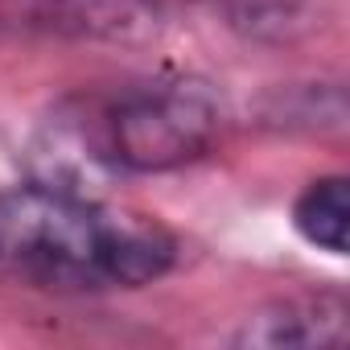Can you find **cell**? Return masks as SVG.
<instances>
[{
  "label": "cell",
  "mask_w": 350,
  "mask_h": 350,
  "mask_svg": "<svg viewBox=\"0 0 350 350\" xmlns=\"http://www.w3.org/2000/svg\"><path fill=\"white\" fill-rule=\"evenodd\" d=\"M346 297L342 293H301L280 297L231 334L235 346H342L346 342Z\"/></svg>",
  "instance_id": "3"
},
{
  "label": "cell",
  "mask_w": 350,
  "mask_h": 350,
  "mask_svg": "<svg viewBox=\"0 0 350 350\" xmlns=\"http://www.w3.org/2000/svg\"><path fill=\"white\" fill-rule=\"evenodd\" d=\"M219 91L186 75L128 79L70 95L50 120V144L107 173H173L223 144Z\"/></svg>",
  "instance_id": "2"
},
{
  "label": "cell",
  "mask_w": 350,
  "mask_h": 350,
  "mask_svg": "<svg viewBox=\"0 0 350 350\" xmlns=\"http://www.w3.org/2000/svg\"><path fill=\"white\" fill-rule=\"evenodd\" d=\"M293 227L297 235L329 256H346V231H350V186L342 173L313 178L297 202H293Z\"/></svg>",
  "instance_id": "4"
},
{
  "label": "cell",
  "mask_w": 350,
  "mask_h": 350,
  "mask_svg": "<svg viewBox=\"0 0 350 350\" xmlns=\"http://www.w3.org/2000/svg\"><path fill=\"white\" fill-rule=\"evenodd\" d=\"M182 243L140 211H124L46 178L0 190V288L99 297L144 288L178 268Z\"/></svg>",
  "instance_id": "1"
}]
</instances>
